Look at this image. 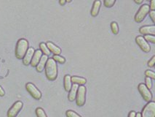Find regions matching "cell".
<instances>
[{
    "label": "cell",
    "instance_id": "obj_21",
    "mask_svg": "<svg viewBox=\"0 0 155 117\" xmlns=\"http://www.w3.org/2000/svg\"><path fill=\"white\" fill-rule=\"evenodd\" d=\"M52 58L56 62H58L60 64H64L66 62V58L63 56H61L60 55H54L52 56Z\"/></svg>",
    "mask_w": 155,
    "mask_h": 117
},
{
    "label": "cell",
    "instance_id": "obj_2",
    "mask_svg": "<svg viewBox=\"0 0 155 117\" xmlns=\"http://www.w3.org/2000/svg\"><path fill=\"white\" fill-rule=\"evenodd\" d=\"M29 48V42L24 38H21L18 41L16 47V56L18 59H23Z\"/></svg>",
    "mask_w": 155,
    "mask_h": 117
},
{
    "label": "cell",
    "instance_id": "obj_16",
    "mask_svg": "<svg viewBox=\"0 0 155 117\" xmlns=\"http://www.w3.org/2000/svg\"><path fill=\"white\" fill-rule=\"evenodd\" d=\"M78 87H79L78 85L73 83V85L71 86V89H70V91H69V95H68V99H69V101L72 102V101H74V100H75Z\"/></svg>",
    "mask_w": 155,
    "mask_h": 117
},
{
    "label": "cell",
    "instance_id": "obj_37",
    "mask_svg": "<svg viewBox=\"0 0 155 117\" xmlns=\"http://www.w3.org/2000/svg\"><path fill=\"white\" fill-rule=\"evenodd\" d=\"M147 1H149V2H150V1H151V0H147Z\"/></svg>",
    "mask_w": 155,
    "mask_h": 117
},
{
    "label": "cell",
    "instance_id": "obj_1",
    "mask_svg": "<svg viewBox=\"0 0 155 117\" xmlns=\"http://www.w3.org/2000/svg\"><path fill=\"white\" fill-rule=\"evenodd\" d=\"M45 75L49 81H55L58 76V67L56 62L52 58H48L45 67Z\"/></svg>",
    "mask_w": 155,
    "mask_h": 117
},
{
    "label": "cell",
    "instance_id": "obj_10",
    "mask_svg": "<svg viewBox=\"0 0 155 117\" xmlns=\"http://www.w3.org/2000/svg\"><path fill=\"white\" fill-rule=\"evenodd\" d=\"M34 51H35V50H34V48H32V47H30V48H28L26 54H25V56L23 58V65H26V66H28V65H30L31 59H32L33 55H34Z\"/></svg>",
    "mask_w": 155,
    "mask_h": 117
},
{
    "label": "cell",
    "instance_id": "obj_30",
    "mask_svg": "<svg viewBox=\"0 0 155 117\" xmlns=\"http://www.w3.org/2000/svg\"><path fill=\"white\" fill-rule=\"evenodd\" d=\"M150 10H155V0H151L150 5H149Z\"/></svg>",
    "mask_w": 155,
    "mask_h": 117
},
{
    "label": "cell",
    "instance_id": "obj_28",
    "mask_svg": "<svg viewBox=\"0 0 155 117\" xmlns=\"http://www.w3.org/2000/svg\"><path fill=\"white\" fill-rule=\"evenodd\" d=\"M155 65V56H154L152 57V58H151L150 60L148 62V66L149 67H153Z\"/></svg>",
    "mask_w": 155,
    "mask_h": 117
},
{
    "label": "cell",
    "instance_id": "obj_7",
    "mask_svg": "<svg viewBox=\"0 0 155 117\" xmlns=\"http://www.w3.org/2000/svg\"><path fill=\"white\" fill-rule=\"evenodd\" d=\"M26 89L27 90V92L29 93L31 95V97L33 98H34L35 100H40L41 97V93L39 90L34 86L33 83H28L26 85Z\"/></svg>",
    "mask_w": 155,
    "mask_h": 117
},
{
    "label": "cell",
    "instance_id": "obj_36",
    "mask_svg": "<svg viewBox=\"0 0 155 117\" xmlns=\"http://www.w3.org/2000/svg\"><path fill=\"white\" fill-rule=\"evenodd\" d=\"M72 0H66V2H68V3H69V2H71Z\"/></svg>",
    "mask_w": 155,
    "mask_h": 117
},
{
    "label": "cell",
    "instance_id": "obj_19",
    "mask_svg": "<svg viewBox=\"0 0 155 117\" xmlns=\"http://www.w3.org/2000/svg\"><path fill=\"white\" fill-rule=\"evenodd\" d=\"M39 48L41 51L42 52V54H44V55L49 56L50 54V51L48 49V48L47 47L46 44L45 43H41L39 44Z\"/></svg>",
    "mask_w": 155,
    "mask_h": 117
},
{
    "label": "cell",
    "instance_id": "obj_22",
    "mask_svg": "<svg viewBox=\"0 0 155 117\" xmlns=\"http://www.w3.org/2000/svg\"><path fill=\"white\" fill-rule=\"evenodd\" d=\"M36 114H37V117H48L45 111L41 108H37L36 109Z\"/></svg>",
    "mask_w": 155,
    "mask_h": 117
},
{
    "label": "cell",
    "instance_id": "obj_9",
    "mask_svg": "<svg viewBox=\"0 0 155 117\" xmlns=\"http://www.w3.org/2000/svg\"><path fill=\"white\" fill-rule=\"evenodd\" d=\"M23 108V103L20 101L16 102L7 111V117H16Z\"/></svg>",
    "mask_w": 155,
    "mask_h": 117
},
{
    "label": "cell",
    "instance_id": "obj_32",
    "mask_svg": "<svg viewBox=\"0 0 155 117\" xmlns=\"http://www.w3.org/2000/svg\"><path fill=\"white\" fill-rule=\"evenodd\" d=\"M4 95H5V91H4V89L2 88V86H0V96H1V97H3Z\"/></svg>",
    "mask_w": 155,
    "mask_h": 117
},
{
    "label": "cell",
    "instance_id": "obj_14",
    "mask_svg": "<svg viewBox=\"0 0 155 117\" xmlns=\"http://www.w3.org/2000/svg\"><path fill=\"white\" fill-rule=\"evenodd\" d=\"M48 56L46 55H42L41 56V58H40V61L39 62L38 65L36 66V70H37V72H41L43 71V70L45 69V65L47 63V61L48 59Z\"/></svg>",
    "mask_w": 155,
    "mask_h": 117
},
{
    "label": "cell",
    "instance_id": "obj_27",
    "mask_svg": "<svg viewBox=\"0 0 155 117\" xmlns=\"http://www.w3.org/2000/svg\"><path fill=\"white\" fill-rule=\"evenodd\" d=\"M145 81H146V86L149 89H152V80H151L150 78H148L146 77V79H145Z\"/></svg>",
    "mask_w": 155,
    "mask_h": 117
},
{
    "label": "cell",
    "instance_id": "obj_29",
    "mask_svg": "<svg viewBox=\"0 0 155 117\" xmlns=\"http://www.w3.org/2000/svg\"><path fill=\"white\" fill-rule=\"evenodd\" d=\"M149 17L152 19V22L153 23H155V11L154 10H150L149 12Z\"/></svg>",
    "mask_w": 155,
    "mask_h": 117
},
{
    "label": "cell",
    "instance_id": "obj_20",
    "mask_svg": "<svg viewBox=\"0 0 155 117\" xmlns=\"http://www.w3.org/2000/svg\"><path fill=\"white\" fill-rule=\"evenodd\" d=\"M111 29L112 33L114 34H118L119 32H120V29H119V26L117 22L112 21L111 23Z\"/></svg>",
    "mask_w": 155,
    "mask_h": 117
},
{
    "label": "cell",
    "instance_id": "obj_6",
    "mask_svg": "<svg viewBox=\"0 0 155 117\" xmlns=\"http://www.w3.org/2000/svg\"><path fill=\"white\" fill-rule=\"evenodd\" d=\"M138 91L143 97V100L146 102H150L152 99V94L150 89H149L144 83H140L138 86Z\"/></svg>",
    "mask_w": 155,
    "mask_h": 117
},
{
    "label": "cell",
    "instance_id": "obj_8",
    "mask_svg": "<svg viewBox=\"0 0 155 117\" xmlns=\"http://www.w3.org/2000/svg\"><path fill=\"white\" fill-rule=\"evenodd\" d=\"M135 43L140 47V48L145 53H149L151 51V46L143 36H137L135 37Z\"/></svg>",
    "mask_w": 155,
    "mask_h": 117
},
{
    "label": "cell",
    "instance_id": "obj_4",
    "mask_svg": "<svg viewBox=\"0 0 155 117\" xmlns=\"http://www.w3.org/2000/svg\"><path fill=\"white\" fill-rule=\"evenodd\" d=\"M150 11V9H149V5H146V4H144V5H142L140 9L138 10V12L135 14V21L136 23H141V22L143 21L145 19L146 16H147L149 12Z\"/></svg>",
    "mask_w": 155,
    "mask_h": 117
},
{
    "label": "cell",
    "instance_id": "obj_26",
    "mask_svg": "<svg viewBox=\"0 0 155 117\" xmlns=\"http://www.w3.org/2000/svg\"><path fill=\"white\" fill-rule=\"evenodd\" d=\"M144 39L146 40V41L149 42V43H152L153 44L155 43V37L154 35H145Z\"/></svg>",
    "mask_w": 155,
    "mask_h": 117
},
{
    "label": "cell",
    "instance_id": "obj_34",
    "mask_svg": "<svg viewBox=\"0 0 155 117\" xmlns=\"http://www.w3.org/2000/svg\"><path fill=\"white\" fill-rule=\"evenodd\" d=\"M134 2L136 4H138V5H140V4H141L143 2V0H134Z\"/></svg>",
    "mask_w": 155,
    "mask_h": 117
},
{
    "label": "cell",
    "instance_id": "obj_35",
    "mask_svg": "<svg viewBox=\"0 0 155 117\" xmlns=\"http://www.w3.org/2000/svg\"><path fill=\"white\" fill-rule=\"evenodd\" d=\"M135 117H141V113H136Z\"/></svg>",
    "mask_w": 155,
    "mask_h": 117
},
{
    "label": "cell",
    "instance_id": "obj_11",
    "mask_svg": "<svg viewBox=\"0 0 155 117\" xmlns=\"http://www.w3.org/2000/svg\"><path fill=\"white\" fill-rule=\"evenodd\" d=\"M139 32L143 35H154L155 34V26H143L139 29Z\"/></svg>",
    "mask_w": 155,
    "mask_h": 117
},
{
    "label": "cell",
    "instance_id": "obj_25",
    "mask_svg": "<svg viewBox=\"0 0 155 117\" xmlns=\"http://www.w3.org/2000/svg\"><path fill=\"white\" fill-rule=\"evenodd\" d=\"M145 76L148 78H150L151 79H153V80L155 79V73L152 70H146L145 72Z\"/></svg>",
    "mask_w": 155,
    "mask_h": 117
},
{
    "label": "cell",
    "instance_id": "obj_24",
    "mask_svg": "<svg viewBox=\"0 0 155 117\" xmlns=\"http://www.w3.org/2000/svg\"><path fill=\"white\" fill-rule=\"evenodd\" d=\"M66 115L67 117H82L81 116H80L77 113L74 112V111H71V110H69V111H66Z\"/></svg>",
    "mask_w": 155,
    "mask_h": 117
},
{
    "label": "cell",
    "instance_id": "obj_17",
    "mask_svg": "<svg viewBox=\"0 0 155 117\" xmlns=\"http://www.w3.org/2000/svg\"><path fill=\"white\" fill-rule=\"evenodd\" d=\"M71 83H74V84L80 85V86H84L87 82L86 79L84 78L78 77V76H73V77L71 78Z\"/></svg>",
    "mask_w": 155,
    "mask_h": 117
},
{
    "label": "cell",
    "instance_id": "obj_31",
    "mask_svg": "<svg viewBox=\"0 0 155 117\" xmlns=\"http://www.w3.org/2000/svg\"><path fill=\"white\" fill-rule=\"evenodd\" d=\"M135 114H136V112H135V111H131L129 114V115H128V117H135Z\"/></svg>",
    "mask_w": 155,
    "mask_h": 117
},
{
    "label": "cell",
    "instance_id": "obj_15",
    "mask_svg": "<svg viewBox=\"0 0 155 117\" xmlns=\"http://www.w3.org/2000/svg\"><path fill=\"white\" fill-rule=\"evenodd\" d=\"M46 45L48 49L50 50V51L52 52L54 55H60L61 54V49L51 42H48L46 43Z\"/></svg>",
    "mask_w": 155,
    "mask_h": 117
},
{
    "label": "cell",
    "instance_id": "obj_5",
    "mask_svg": "<svg viewBox=\"0 0 155 117\" xmlns=\"http://www.w3.org/2000/svg\"><path fill=\"white\" fill-rule=\"evenodd\" d=\"M141 117H155V103L153 101L148 102L143 108Z\"/></svg>",
    "mask_w": 155,
    "mask_h": 117
},
{
    "label": "cell",
    "instance_id": "obj_12",
    "mask_svg": "<svg viewBox=\"0 0 155 117\" xmlns=\"http://www.w3.org/2000/svg\"><path fill=\"white\" fill-rule=\"evenodd\" d=\"M101 6V2L100 0H95L92 5V9H91L90 14L92 17H96L99 13Z\"/></svg>",
    "mask_w": 155,
    "mask_h": 117
},
{
    "label": "cell",
    "instance_id": "obj_18",
    "mask_svg": "<svg viewBox=\"0 0 155 117\" xmlns=\"http://www.w3.org/2000/svg\"><path fill=\"white\" fill-rule=\"evenodd\" d=\"M71 76L69 75H66L64 76V89L66 92H69L71 89L72 83H71Z\"/></svg>",
    "mask_w": 155,
    "mask_h": 117
},
{
    "label": "cell",
    "instance_id": "obj_23",
    "mask_svg": "<svg viewBox=\"0 0 155 117\" xmlns=\"http://www.w3.org/2000/svg\"><path fill=\"white\" fill-rule=\"evenodd\" d=\"M116 1H117V0H104L103 5H104V6L106 7V8H111V7H113Z\"/></svg>",
    "mask_w": 155,
    "mask_h": 117
},
{
    "label": "cell",
    "instance_id": "obj_13",
    "mask_svg": "<svg viewBox=\"0 0 155 117\" xmlns=\"http://www.w3.org/2000/svg\"><path fill=\"white\" fill-rule=\"evenodd\" d=\"M41 56H42V52L41 51V50H36V51H34V55H33L32 59H31L30 65L32 67L37 66V65H38L39 62L40 61V58H41Z\"/></svg>",
    "mask_w": 155,
    "mask_h": 117
},
{
    "label": "cell",
    "instance_id": "obj_33",
    "mask_svg": "<svg viewBox=\"0 0 155 117\" xmlns=\"http://www.w3.org/2000/svg\"><path fill=\"white\" fill-rule=\"evenodd\" d=\"M59 3H60L61 5L63 6L66 3V0H59Z\"/></svg>",
    "mask_w": 155,
    "mask_h": 117
},
{
    "label": "cell",
    "instance_id": "obj_3",
    "mask_svg": "<svg viewBox=\"0 0 155 117\" xmlns=\"http://www.w3.org/2000/svg\"><path fill=\"white\" fill-rule=\"evenodd\" d=\"M86 88L84 86H80L77 89L76 96V104L77 106L82 107L85 104L86 102Z\"/></svg>",
    "mask_w": 155,
    "mask_h": 117
}]
</instances>
